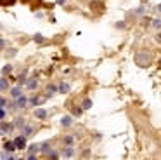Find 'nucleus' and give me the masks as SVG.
<instances>
[{
    "mask_svg": "<svg viewBox=\"0 0 161 160\" xmlns=\"http://www.w3.org/2000/svg\"><path fill=\"white\" fill-rule=\"evenodd\" d=\"M152 25H154L156 28H159V26H161V21H159V19H154V21H152Z\"/></svg>",
    "mask_w": 161,
    "mask_h": 160,
    "instance_id": "1a4fd4ad",
    "label": "nucleus"
},
{
    "mask_svg": "<svg viewBox=\"0 0 161 160\" xmlns=\"http://www.w3.org/2000/svg\"><path fill=\"white\" fill-rule=\"evenodd\" d=\"M11 94H12L14 98H19V96H21V89H19V87H14V89H12V92H11Z\"/></svg>",
    "mask_w": 161,
    "mask_h": 160,
    "instance_id": "423d86ee",
    "label": "nucleus"
},
{
    "mask_svg": "<svg viewBox=\"0 0 161 160\" xmlns=\"http://www.w3.org/2000/svg\"><path fill=\"white\" fill-rule=\"evenodd\" d=\"M35 117H36V118H45V117H47V111H45L43 108H38V110L35 111Z\"/></svg>",
    "mask_w": 161,
    "mask_h": 160,
    "instance_id": "7ed1b4c3",
    "label": "nucleus"
},
{
    "mask_svg": "<svg viewBox=\"0 0 161 160\" xmlns=\"http://www.w3.org/2000/svg\"><path fill=\"white\" fill-rule=\"evenodd\" d=\"M71 122H73V118H71V117H62V120H61V124H62V125H66V127H68V125H71Z\"/></svg>",
    "mask_w": 161,
    "mask_h": 160,
    "instance_id": "39448f33",
    "label": "nucleus"
},
{
    "mask_svg": "<svg viewBox=\"0 0 161 160\" xmlns=\"http://www.w3.org/2000/svg\"><path fill=\"white\" fill-rule=\"evenodd\" d=\"M30 150H31V151H38V146H36V145H33V146H31Z\"/></svg>",
    "mask_w": 161,
    "mask_h": 160,
    "instance_id": "ddd939ff",
    "label": "nucleus"
},
{
    "mask_svg": "<svg viewBox=\"0 0 161 160\" xmlns=\"http://www.w3.org/2000/svg\"><path fill=\"white\" fill-rule=\"evenodd\" d=\"M90 106H92V101L90 99H85L83 101V108H90Z\"/></svg>",
    "mask_w": 161,
    "mask_h": 160,
    "instance_id": "6e6552de",
    "label": "nucleus"
},
{
    "mask_svg": "<svg viewBox=\"0 0 161 160\" xmlns=\"http://www.w3.org/2000/svg\"><path fill=\"white\" fill-rule=\"evenodd\" d=\"M4 148H5L7 151H14V150H17V146H16V143H14V141H7V143L4 145Z\"/></svg>",
    "mask_w": 161,
    "mask_h": 160,
    "instance_id": "f03ea898",
    "label": "nucleus"
},
{
    "mask_svg": "<svg viewBox=\"0 0 161 160\" xmlns=\"http://www.w3.org/2000/svg\"><path fill=\"white\" fill-rule=\"evenodd\" d=\"M158 11H159V12H161V4H159V5H158Z\"/></svg>",
    "mask_w": 161,
    "mask_h": 160,
    "instance_id": "4468645a",
    "label": "nucleus"
},
{
    "mask_svg": "<svg viewBox=\"0 0 161 160\" xmlns=\"http://www.w3.org/2000/svg\"><path fill=\"white\" fill-rule=\"evenodd\" d=\"M7 89V82H5V78H2V90H5Z\"/></svg>",
    "mask_w": 161,
    "mask_h": 160,
    "instance_id": "9d476101",
    "label": "nucleus"
},
{
    "mask_svg": "<svg viewBox=\"0 0 161 160\" xmlns=\"http://www.w3.org/2000/svg\"><path fill=\"white\" fill-rule=\"evenodd\" d=\"M25 104H26V98H21V96H19L17 101H16V106H17V108H23Z\"/></svg>",
    "mask_w": 161,
    "mask_h": 160,
    "instance_id": "20e7f679",
    "label": "nucleus"
},
{
    "mask_svg": "<svg viewBox=\"0 0 161 160\" xmlns=\"http://www.w3.org/2000/svg\"><path fill=\"white\" fill-rule=\"evenodd\" d=\"M35 85H36V82H35V80H30V82H28V87H31V89H33Z\"/></svg>",
    "mask_w": 161,
    "mask_h": 160,
    "instance_id": "9b49d317",
    "label": "nucleus"
},
{
    "mask_svg": "<svg viewBox=\"0 0 161 160\" xmlns=\"http://www.w3.org/2000/svg\"><path fill=\"white\" fill-rule=\"evenodd\" d=\"M59 90H61V92H68V90H70V85H68V84H61Z\"/></svg>",
    "mask_w": 161,
    "mask_h": 160,
    "instance_id": "0eeeda50",
    "label": "nucleus"
},
{
    "mask_svg": "<svg viewBox=\"0 0 161 160\" xmlns=\"http://www.w3.org/2000/svg\"><path fill=\"white\" fill-rule=\"evenodd\" d=\"M35 40H36V42H43V37H42V35H36Z\"/></svg>",
    "mask_w": 161,
    "mask_h": 160,
    "instance_id": "f8f14e48",
    "label": "nucleus"
},
{
    "mask_svg": "<svg viewBox=\"0 0 161 160\" xmlns=\"http://www.w3.org/2000/svg\"><path fill=\"white\" fill-rule=\"evenodd\" d=\"M14 143H16V146H17V150H23L26 146V139L23 138V136H17V138L14 139Z\"/></svg>",
    "mask_w": 161,
    "mask_h": 160,
    "instance_id": "f257e3e1",
    "label": "nucleus"
}]
</instances>
